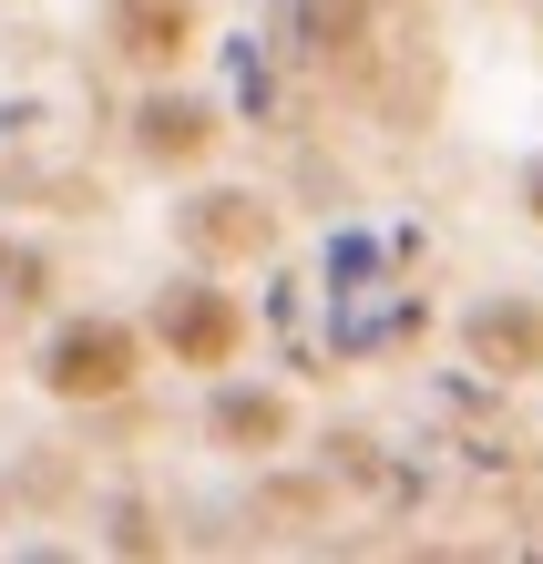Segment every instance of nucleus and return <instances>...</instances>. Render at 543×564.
Masks as SVG:
<instances>
[{"instance_id":"obj_1","label":"nucleus","mask_w":543,"mask_h":564,"mask_svg":"<svg viewBox=\"0 0 543 564\" xmlns=\"http://www.w3.org/2000/svg\"><path fill=\"white\" fill-rule=\"evenodd\" d=\"M42 380H52V401H104V390H123L133 380V328H113V318L62 328L52 359H42Z\"/></svg>"},{"instance_id":"obj_2","label":"nucleus","mask_w":543,"mask_h":564,"mask_svg":"<svg viewBox=\"0 0 543 564\" xmlns=\"http://www.w3.org/2000/svg\"><path fill=\"white\" fill-rule=\"evenodd\" d=\"M154 328H164V349H175V359H195V370L236 359V339H247V318H236V297H226V288H175Z\"/></svg>"},{"instance_id":"obj_3","label":"nucleus","mask_w":543,"mask_h":564,"mask_svg":"<svg viewBox=\"0 0 543 564\" xmlns=\"http://www.w3.org/2000/svg\"><path fill=\"white\" fill-rule=\"evenodd\" d=\"M113 21H123L113 42H123L133 62H175V52H185V31H195V0H123Z\"/></svg>"},{"instance_id":"obj_4","label":"nucleus","mask_w":543,"mask_h":564,"mask_svg":"<svg viewBox=\"0 0 543 564\" xmlns=\"http://www.w3.org/2000/svg\"><path fill=\"white\" fill-rule=\"evenodd\" d=\"M471 349H482L492 370H533L543 359V318L533 308H492V318H471Z\"/></svg>"},{"instance_id":"obj_5","label":"nucleus","mask_w":543,"mask_h":564,"mask_svg":"<svg viewBox=\"0 0 543 564\" xmlns=\"http://www.w3.org/2000/svg\"><path fill=\"white\" fill-rule=\"evenodd\" d=\"M206 134H216V123L195 113V104H154V123H144V144H154V154H195Z\"/></svg>"},{"instance_id":"obj_6","label":"nucleus","mask_w":543,"mask_h":564,"mask_svg":"<svg viewBox=\"0 0 543 564\" xmlns=\"http://www.w3.org/2000/svg\"><path fill=\"white\" fill-rule=\"evenodd\" d=\"M226 431L236 442H278V401H226Z\"/></svg>"},{"instance_id":"obj_7","label":"nucleus","mask_w":543,"mask_h":564,"mask_svg":"<svg viewBox=\"0 0 543 564\" xmlns=\"http://www.w3.org/2000/svg\"><path fill=\"white\" fill-rule=\"evenodd\" d=\"M533 216H543V175H533Z\"/></svg>"}]
</instances>
